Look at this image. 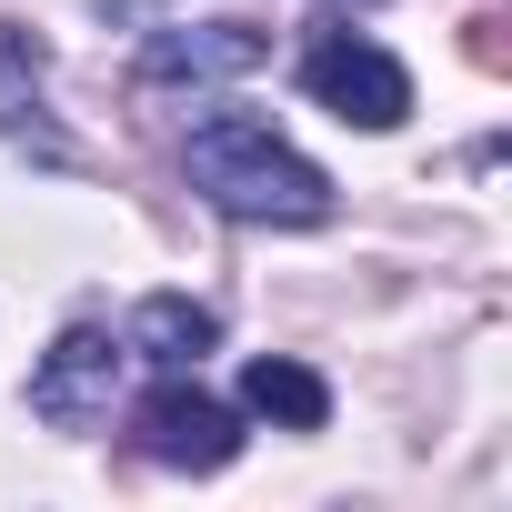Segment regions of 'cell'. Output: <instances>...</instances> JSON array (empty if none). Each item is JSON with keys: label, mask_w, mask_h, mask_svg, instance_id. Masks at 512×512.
<instances>
[{"label": "cell", "mask_w": 512, "mask_h": 512, "mask_svg": "<svg viewBox=\"0 0 512 512\" xmlns=\"http://www.w3.org/2000/svg\"><path fill=\"white\" fill-rule=\"evenodd\" d=\"M141 452H151V462H171V472H221V462L241 452V422H231L211 392L161 382V392L141 402Z\"/></svg>", "instance_id": "277c9868"}, {"label": "cell", "mask_w": 512, "mask_h": 512, "mask_svg": "<svg viewBox=\"0 0 512 512\" xmlns=\"http://www.w3.org/2000/svg\"><path fill=\"white\" fill-rule=\"evenodd\" d=\"M472 61H482V71H502V61H512V51H502V21H492V11L472 21Z\"/></svg>", "instance_id": "9c48e42d"}, {"label": "cell", "mask_w": 512, "mask_h": 512, "mask_svg": "<svg viewBox=\"0 0 512 512\" xmlns=\"http://www.w3.org/2000/svg\"><path fill=\"white\" fill-rule=\"evenodd\" d=\"M181 161H191V191H201L211 211H231V221H282V231L332 221V181H322L262 111H211Z\"/></svg>", "instance_id": "6da1fadb"}, {"label": "cell", "mask_w": 512, "mask_h": 512, "mask_svg": "<svg viewBox=\"0 0 512 512\" xmlns=\"http://www.w3.org/2000/svg\"><path fill=\"white\" fill-rule=\"evenodd\" d=\"M211 342H221V322H211L201 302H181V292H151V302L131 312V352H141V362H161V372L201 362Z\"/></svg>", "instance_id": "52a82bcc"}, {"label": "cell", "mask_w": 512, "mask_h": 512, "mask_svg": "<svg viewBox=\"0 0 512 512\" xmlns=\"http://www.w3.org/2000/svg\"><path fill=\"white\" fill-rule=\"evenodd\" d=\"M111 382H121V342H111L101 322H71V332L41 352V372H31V412L61 422V432H91V422L111 412Z\"/></svg>", "instance_id": "3957f363"}, {"label": "cell", "mask_w": 512, "mask_h": 512, "mask_svg": "<svg viewBox=\"0 0 512 512\" xmlns=\"http://www.w3.org/2000/svg\"><path fill=\"white\" fill-rule=\"evenodd\" d=\"M241 412H262V422H282V432H322L332 422V382L312 372V362H251L241 372Z\"/></svg>", "instance_id": "8992f818"}, {"label": "cell", "mask_w": 512, "mask_h": 512, "mask_svg": "<svg viewBox=\"0 0 512 512\" xmlns=\"http://www.w3.org/2000/svg\"><path fill=\"white\" fill-rule=\"evenodd\" d=\"M302 91H312L332 121H352V131H392V121L412 111V71H402L392 51L352 41V31H332V41L302 51Z\"/></svg>", "instance_id": "7a4b0ae2"}, {"label": "cell", "mask_w": 512, "mask_h": 512, "mask_svg": "<svg viewBox=\"0 0 512 512\" xmlns=\"http://www.w3.org/2000/svg\"><path fill=\"white\" fill-rule=\"evenodd\" d=\"M0 131H31L51 151V131H41V41L11 31V21H0Z\"/></svg>", "instance_id": "ba28073f"}, {"label": "cell", "mask_w": 512, "mask_h": 512, "mask_svg": "<svg viewBox=\"0 0 512 512\" xmlns=\"http://www.w3.org/2000/svg\"><path fill=\"white\" fill-rule=\"evenodd\" d=\"M262 61H272V31H251V21H201V31L141 41V81H241Z\"/></svg>", "instance_id": "5b68a950"}]
</instances>
